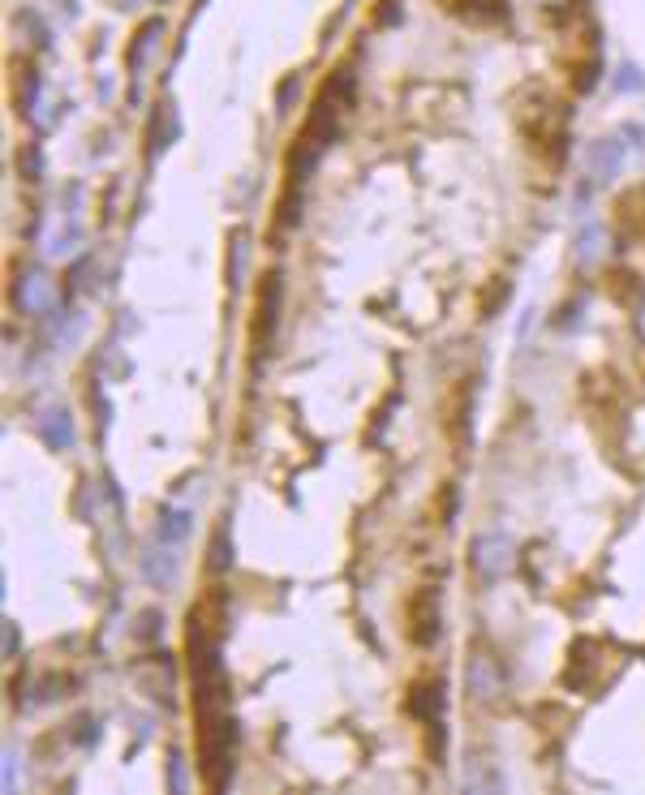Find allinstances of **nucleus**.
Segmentation results:
<instances>
[{
    "instance_id": "nucleus-1",
    "label": "nucleus",
    "mask_w": 645,
    "mask_h": 795,
    "mask_svg": "<svg viewBox=\"0 0 645 795\" xmlns=\"http://www.w3.org/2000/svg\"><path fill=\"white\" fill-rule=\"evenodd\" d=\"M516 121H521V134L534 142V147H559L564 142V108H559V99L547 95L542 86H529L521 108H516Z\"/></svg>"
},
{
    "instance_id": "nucleus-2",
    "label": "nucleus",
    "mask_w": 645,
    "mask_h": 795,
    "mask_svg": "<svg viewBox=\"0 0 645 795\" xmlns=\"http://www.w3.org/2000/svg\"><path fill=\"white\" fill-rule=\"evenodd\" d=\"M409 619H413V628H409L413 641H418V645L435 641V636H439V598H435V589H418Z\"/></svg>"
},
{
    "instance_id": "nucleus-3",
    "label": "nucleus",
    "mask_w": 645,
    "mask_h": 795,
    "mask_svg": "<svg viewBox=\"0 0 645 795\" xmlns=\"http://www.w3.org/2000/svg\"><path fill=\"white\" fill-rule=\"evenodd\" d=\"M276 301H280V276H267L263 293H258V318H254L258 344H267V336H271V323H276Z\"/></svg>"
},
{
    "instance_id": "nucleus-4",
    "label": "nucleus",
    "mask_w": 645,
    "mask_h": 795,
    "mask_svg": "<svg viewBox=\"0 0 645 795\" xmlns=\"http://www.w3.org/2000/svg\"><path fill=\"white\" fill-rule=\"evenodd\" d=\"M615 215H620V224L628 228V233H645V185L620 194V202H615Z\"/></svg>"
},
{
    "instance_id": "nucleus-5",
    "label": "nucleus",
    "mask_w": 645,
    "mask_h": 795,
    "mask_svg": "<svg viewBox=\"0 0 645 795\" xmlns=\"http://www.w3.org/2000/svg\"><path fill=\"white\" fill-rule=\"evenodd\" d=\"M615 168H620V147H615V142H598V147H594V172H598V181H607Z\"/></svg>"
}]
</instances>
